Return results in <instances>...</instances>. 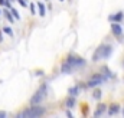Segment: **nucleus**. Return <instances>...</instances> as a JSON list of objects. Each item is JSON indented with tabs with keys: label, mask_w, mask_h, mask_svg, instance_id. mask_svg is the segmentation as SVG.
<instances>
[{
	"label": "nucleus",
	"mask_w": 124,
	"mask_h": 118,
	"mask_svg": "<svg viewBox=\"0 0 124 118\" xmlns=\"http://www.w3.org/2000/svg\"><path fill=\"white\" fill-rule=\"evenodd\" d=\"M105 79H107V76H105L104 74H95V75H93V76L90 78V81L87 82V87H90V88H95V87L101 85Z\"/></svg>",
	"instance_id": "39448f33"
},
{
	"label": "nucleus",
	"mask_w": 124,
	"mask_h": 118,
	"mask_svg": "<svg viewBox=\"0 0 124 118\" xmlns=\"http://www.w3.org/2000/svg\"><path fill=\"white\" fill-rule=\"evenodd\" d=\"M123 114H124V112H123Z\"/></svg>",
	"instance_id": "cd10ccee"
},
{
	"label": "nucleus",
	"mask_w": 124,
	"mask_h": 118,
	"mask_svg": "<svg viewBox=\"0 0 124 118\" xmlns=\"http://www.w3.org/2000/svg\"><path fill=\"white\" fill-rule=\"evenodd\" d=\"M3 33H6V35L10 36V37L13 36V30H12V28H9V26H4V28H3Z\"/></svg>",
	"instance_id": "2eb2a0df"
},
{
	"label": "nucleus",
	"mask_w": 124,
	"mask_h": 118,
	"mask_svg": "<svg viewBox=\"0 0 124 118\" xmlns=\"http://www.w3.org/2000/svg\"><path fill=\"white\" fill-rule=\"evenodd\" d=\"M46 95H48V85L43 84V85H40L39 88L36 89V92L33 94V96L31 98L29 104H31V105H38V104H40V102L46 98Z\"/></svg>",
	"instance_id": "f03ea898"
},
{
	"label": "nucleus",
	"mask_w": 124,
	"mask_h": 118,
	"mask_svg": "<svg viewBox=\"0 0 124 118\" xmlns=\"http://www.w3.org/2000/svg\"><path fill=\"white\" fill-rule=\"evenodd\" d=\"M59 1H63V0H59Z\"/></svg>",
	"instance_id": "bb28decb"
},
{
	"label": "nucleus",
	"mask_w": 124,
	"mask_h": 118,
	"mask_svg": "<svg viewBox=\"0 0 124 118\" xmlns=\"http://www.w3.org/2000/svg\"><path fill=\"white\" fill-rule=\"evenodd\" d=\"M118 111H120V107H118L117 104H113V105L110 107V110H108V114H110V115H114V114H117Z\"/></svg>",
	"instance_id": "4468645a"
},
{
	"label": "nucleus",
	"mask_w": 124,
	"mask_h": 118,
	"mask_svg": "<svg viewBox=\"0 0 124 118\" xmlns=\"http://www.w3.org/2000/svg\"><path fill=\"white\" fill-rule=\"evenodd\" d=\"M6 115H7V114H6L4 111H0V118H4Z\"/></svg>",
	"instance_id": "4be33fe9"
},
{
	"label": "nucleus",
	"mask_w": 124,
	"mask_h": 118,
	"mask_svg": "<svg viewBox=\"0 0 124 118\" xmlns=\"http://www.w3.org/2000/svg\"><path fill=\"white\" fill-rule=\"evenodd\" d=\"M19 1V4L22 6V7H28V3H26V0H17Z\"/></svg>",
	"instance_id": "aec40b11"
},
{
	"label": "nucleus",
	"mask_w": 124,
	"mask_h": 118,
	"mask_svg": "<svg viewBox=\"0 0 124 118\" xmlns=\"http://www.w3.org/2000/svg\"><path fill=\"white\" fill-rule=\"evenodd\" d=\"M87 114H88V105L82 104V115H87Z\"/></svg>",
	"instance_id": "a211bd4d"
},
{
	"label": "nucleus",
	"mask_w": 124,
	"mask_h": 118,
	"mask_svg": "<svg viewBox=\"0 0 124 118\" xmlns=\"http://www.w3.org/2000/svg\"><path fill=\"white\" fill-rule=\"evenodd\" d=\"M0 42H3V29H0Z\"/></svg>",
	"instance_id": "5701e85b"
},
{
	"label": "nucleus",
	"mask_w": 124,
	"mask_h": 118,
	"mask_svg": "<svg viewBox=\"0 0 124 118\" xmlns=\"http://www.w3.org/2000/svg\"><path fill=\"white\" fill-rule=\"evenodd\" d=\"M0 15H1V10H0Z\"/></svg>",
	"instance_id": "a878e982"
},
{
	"label": "nucleus",
	"mask_w": 124,
	"mask_h": 118,
	"mask_svg": "<svg viewBox=\"0 0 124 118\" xmlns=\"http://www.w3.org/2000/svg\"><path fill=\"white\" fill-rule=\"evenodd\" d=\"M111 52H113V48H111L110 45H100L98 49L94 52L93 60L97 62V60H100V59H107L111 55Z\"/></svg>",
	"instance_id": "7ed1b4c3"
},
{
	"label": "nucleus",
	"mask_w": 124,
	"mask_h": 118,
	"mask_svg": "<svg viewBox=\"0 0 124 118\" xmlns=\"http://www.w3.org/2000/svg\"><path fill=\"white\" fill-rule=\"evenodd\" d=\"M4 3H6V0H0V6H4Z\"/></svg>",
	"instance_id": "393cba45"
},
{
	"label": "nucleus",
	"mask_w": 124,
	"mask_h": 118,
	"mask_svg": "<svg viewBox=\"0 0 124 118\" xmlns=\"http://www.w3.org/2000/svg\"><path fill=\"white\" fill-rule=\"evenodd\" d=\"M46 114V108L45 107H40L39 104L38 105H31L28 108H25L23 111H19L16 114L17 118H38V117H42Z\"/></svg>",
	"instance_id": "f257e3e1"
},
{
	"label": "nucleus",
	"mask_w": 124,
	"mask_h": 118,
	"mask_svg": "<svg viewBox=\"0 0 124 118\" xmlns=\"http://www.w3.org/2000/svg\"><path fill=\"white\" fill-rule=\"evenodd\" d=\"M111 32H113V35H116V36H121V33H123V29H121V26L116 22V23H113L111 25Z\"/></svg>",
	"instance_id": "0eeeda50"
},
{
	"label": "nucleus",
	"mask_w": 124,
	"mask_h": 118,
	"mask_svg": "<svg viewBox=\"0 0 124 118\" xmlns=\"http://www.w3.org/2000/svg\"><path fill=\"white\" fill-rule=\"evenodd\" d=\"M79 85H75V87H71V88H68V95H71V96H77V95H79Z\"/></svg>",
	"instance_id": "1a4fd4ad"
},
{
	"label": "nucleus",
	"mask_w": 124,
	"mask_h": 118,
	"mask_svg": "<svg viewBox=\"0 0 124 118\" xmlns=\"http://www.w3.org/2000/svg\"><path fill=\"white\" fill-rule=\"evenodd\" d=\"M35 75H36V76H40V75H43V72H42V71H36Z\"/></svg>",
	"instance_id": "412c9836"
},
{
	"label": "nucleus",
	"mask_w": 124,
	"mask_h": 118,
	"mask_svg": "<svg viewBox=\"0 0 124 118\" xmlns=\"http://www.w3.org/2000/svg\"><path fill=\"white\" fill-rule=\"evenodd\" d=\"M10 12H12V15H13V17H15L16 20H17V19H20V15L17 13V10H16V9H13V7H12V9H10Z\"/></svg>",
	"instance_id": "f3484780"
},
{
	"label": "nucleus",
	"mask_w": 124,
	"mask_h": 118,
	"mask_svg": "<svg viewBox=\"0 0 124 118\" xmlns=\"http://www.w3.org/2000/svg\"><path fill=\"white\" fill-rule=\"evenodd\" d=\"M66 115H68V117H72V112H71V111H68V110H66Z\"/></svg>",
	"instance_id": "b1692460"
},
{
	"label": "nucleus",
	"mask_w": 124,
	"mask_h": 118,
	"mask_svg": "<svg viewBox=\"0 0 124 118\" xmlns=\"http://www.w3.org/2000/svg\"><path fill=\"white\" fill-rule=\"evenodd\" d=\"M101 95H102V94H101V89H95V91H94V94H93V98H94V99H100V98H101Z\"/></svg>",
	"instance_id": "dca6fc26"
},
{
	"label": "nucleus",
	"mask_w": 124,
	"mask_h": 118,
	"mask_svg": "<svg viewBox=\"0 0 124 118\" xmlns=\"http://www.w3.org/2000/svg\"><path fill=\"white\" fill-rule=\"evenodd\" d=\"M29 9H31V13H32V15H36V6H35L33 3H31V4H29Z\"/></svg>",
	"instance_id": "6ab92c4d"
},
{
	"label": "nucleus",
	"mask_w": 124,
	"mask_h": 118,
	"mask_svg": "<svg viewBox=\"0 0 124 118\" xmlns=\"http://www.w3.org/2000/svg\"><path fill=\"white\" fill-rule=\"evenodd\" d=\"M72 71H75L66 60H63L62 62V65H61V72L62 74H72Z\"/></svg>",
	"instance_id": "423d86ee"
},
{
	"label": "nucleus",
	"mask_w": 124,
	"mask_h": 118,
	"mask_svg": "<svg viewBox=\"0 0 124 118\" xmlns=\"http://www.w3.org/2000/svg\"><path fill=\"white\" fill-rule=\"evenodd\" d=\"M36 4H38V7H39V16L45 17V15H46V9H45V4H43L42 1H38Z\"/></svg>",
	"instance_id": "ddd939ff"
},
{
	"label": "nucleus",
	"mask_w": 124,
	"mask_h": 118,
	"mask_svg": "<svg viewBox=\"0 0 124 118\" xmlns=\"http://www.w3.org/2000/svg\"><path fill=\"white\" fill-rule=\"evenodd\" d=\"M10 13H12V12H10V9H4V10H3L4 17H6L10 23H13V22H15V17H13V15H10Z\"/></svg>",
	"instance_id": "9b49d317"
},
{
	"label": "nucleus",
	"mask_w": 124,
	"mask_h": 118,
	"mask_svg": "<svg viewBox=\"0 0 124 118\" xmlns=\"http://www.w3.org/2000/svg\"><path fill=\"white\" fill-rule=\"evenodd\" d=\"M74 69H78V68H82L87 62H85V59L81 58V56H78V55H74V53H69L66 59H65Z\"/></svg>",
	"instance_id": "20e7f679"
},
{
	"label": "nucleus",
	"mask_w": 124,
	"mask_h": 118,
	"mask_svg": "<svg viewBox=\"0 0 124 118\" xmlns=\"http://www.w3.org/2000/svg\"><path fill=\"white\" fill-rule=\"evenodd\" d=\"M105 110H107V105H105V104H98V105H97V110H95V112H94V115H95V117H100V115H102V114L105 112Z\"/></svg>",
	"instance_id": "6e6552de"
},
{
	"label": "nucleus",
	"mask_w": 124,
	"mask_h": 118,
	"mask_svg": "<svg viewBox=\"0 0 124 118\" xmlns=\"http://www.w3.org/2000/svg\"><path fill=\"white\" fill-rule=\"evenodd\" d=\"M65 105L68 107V108H74L75 105H77V101H75V96H68L66 99H65Z\"/></svg>",
	"instance_id": "9d476101"
},
{
	"label": "nucleus",
	"mask_w": 124,
	"mask_h": 118,
	"mask_svg": "<svg viewBox=\"0 0 124 118\" xmlns=\"http://www.w3.org/2000/svg\"><path fill=\"white\" fill-rule=\"evenodd\" d=\"M110 20H111V22H121V20H123V12H118V13L110 16Z\"/></svg>",
	"instance_id": "f8f14e48"
}]
</instances>
